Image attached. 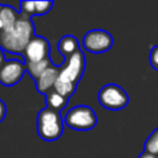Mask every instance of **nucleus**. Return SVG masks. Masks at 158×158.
<instances>
[{"instance_id": "nucleus-15", "label": "nucleus", "mask_w": 158, "mask_h": 158, "mask_svg": "<svg viewBox=\"0 0 158 158\" xmlns=\"http://www.w3.org/2000/svg\"><path fill=\"white\" fill-rule=\"evenodd\" d=\"M75 86H77V85H74V84L64 83V81H60V80L57 79V81H56L53 89H54L58 94H60L62 96H64L65 99H68V98L72 96L73 93L75 91Z\"/></svg>"}, {"instance_id": "nucleus-9", "label": "nucleus", "mask_w": 158, "mask_h": 158, "mask_svg": "<svg viewBox=\"0 0 158 158\" xmlns=\"http://www.w3.org/2000/svg\"><path fill=\"white\" fill-rule=\"evenodd\" d=\"M59 70H60V68H58L56 65H49L36 80L37 90L42 94H47L49 90H52L58 77H59Z\"/></svg>"}, {"instance_id": "nucleus-12", "label": "nucleus", "mask_w": 158, "mask_h": 158, "mask_svg": "<svg viewBox=\"0 0 158 158\" xmlns=\"http://www.w3.org/2000/svg\"><path fill=\"white\" fill-rule=\"evenodd\" d=\"M17 21L16 12L10 6H0V30H7L15 25Z\"/></svg>"}, {"instance_id": "nucleus-3", "label": "nucleus", "mask_w": 158, "mask_h": 158, "mask_svg": "<svg viewBox=\"0 0 158 158\" xmlns=\"http://www.w3.org/2000/svg\"><path fill=\"white\" fill-rule=\"evenodd\" d=\"M64 123L77 131H89L96 125V115L90 106L79 105L72 107L63 118Z\"/></svg>"}, {"instance_id": "nucleus-18", "label": "nucleus", "mask_w": 158, "mask_h": 158, "mask_svg": "<svg viewBox=\"0 0 158 158\" xmlns=\"http://www.w3.org/2000/svg\"><path fill=\"white\" fill-rule=\"evenodd\" d=\"M5 116H6V105H5V102L0 99V122L5 118Z\"/></svg>"}, {"instance_id": "nucleus-16", "label": "nucleus", "mask_w": 158, "mask_h": 158, "mask_svg": "<svg viewBox=\"0 0 158 158\" xmlns=\"http://www.w3.org/2000/svg\"><path fill=\"white\" fill-rule=\"evenodd\" d=\"M144 151L151 154H158V128H156L144 143Z\"/></svg>"}, {"instance_id": "nucleus-11", "label": "nucleus", "mask_w": 158, "mask_h": 158, "mask_svg": "<svg viewBox=\"0 0 158 158\" xmlns=\"http://www.w3.org/2000/svg\"><path fill=\"white\" fill-rule=\"evenodd\" d=\"M58 51L65 57H70L72 54H74L77 51H79V43L77 41V38L72 35H67L64 37H62L58 42Z\"/></svg>"}, {"instance_id": "nucleus-2", "label": "nucleus", "mask_w": 158, "mask_h": 158, "mask_svg": "<svg viewBox=\"0 0 158 158\" xmlns=\"http://www.w3.org/2000/svg\"><path fill=\"white\" fill-rule=\"evenodd\" d=\"M37 132L44 141H56L63 133V118L60 112L44 107L37 116Z\"/></svg>"}, {"instance_id": "nucleus-10", "label": "nucleus", "mask_w": 158, "mask_h": 158, "mask_svg": "<svg viewBox=\"0 0 158 158\" xmlns=\"http://www.w3.org/2000/svg\"><path fill=\"white\" fill-rule=\"evenodd\" d=\"M52 1H21V14L23 17L30 19L32 15H44L52 9Z\"/></svg>"}, {"instance_id": "nucleus-17", "label": "nucleus", "mask_w": 158, "mask_h": 158, "mask_svg": "<svg viewBox=\"0 0 158 158\" xmlns=\"http://www.w3.org/2000/svg\"><path fill=\"white\" fill-rule=\"evenodd\" d=\"M149 63H151V65L156 70H158V44L154 46L151 49V53H149Z\"/></svg>"}, {"instance_id": "nucleus-19", "label": "nucleus", "mask_w": 158, "mask_h": 158, "mask_svg": "<svg viewBox=\"0 0 158 158\" xmlns=\"http://www.w3.org/2000/svg\"><path fill=\"white\" fill-rule=\"evenodd\" d=\"M138 158H157L154 154H151V153H148V152H143V153H141V156L138 157Z\"/></svg>"}, {"instance_id": "nucleus-6", "label": "nucleus", "mask_w": 158, "mask_h": 158, "mask_svg": "<svg viewBox=\"0 0 158 158\" xmlns=\"http://www.w3.org/2000/svg\"><path fill=\"white\" fill-rule=\"evenodd\" d=\"M112 36L104 30H91L83 38V47L91 53H104L112 47Z\"/></svg>"}, {"instance_id": "nucleus-7", "label": "nucleus", "mask_w": 158, "mask_h": 158, "mask_svg": "<svg viewBox=\"0 0 158 158\" xmlns=\"http://www.w3.org/2000/svg\"><path fill=\"white\" fill-rule=\"evenodd\" d=\"M26 67L23 62L19 59L5 60L0 69V83L5 86H12L22 79Z\"/></svg>"}, {"instance_id": "nucleus-5", "label": "nucleus", "mask_w": 158, "mask_h": 158, "mask_svg": "<svg viewBox=\"0 0 158 158\" xmlns=\"http://www.w3.org/2000/svg\"><path fill=\"white\" fill-rule=\"evenodd\" d=\"M98 100L100 105L107 110H122L128 104V95L121 86L106 84L100 89Z\"/></svg>"}, {"instance_id": "nucleus-20", "label": "nucleus", "mask_w": 158, "mask_h": 158, "mask_svg": "<svg viewBox=\"0 0 158 158\" xmlns=\"http://www.w3.org/2000/svg\"><path fill=\"white\" fill-rule=\"evenodd\" d=\"M4 63H5V57H4V53H2V51L0 48V69H1V67H2Z\"/></svg>"}, {"instance_id": "nucleus-8", "label": "nucleus", "mask_w": 158, "mask_h": 158, "mask_svg": "<svg viewBox=\"0 0 158 158\" xmlns=\"http://www.w3.org/2000/svg\"><path fill=\"white\" fill-rule=\"evenodd\" d=\"M26 62H41L49 58V43L46 38L33 36L23 51Z\"/></svg>"}, {"instance_id": "nucleus-4", "label": "nucleus", "mask_w": 158, "mask_h": 158, "mask_svg": "<svg viewBox=\"0 0 158 158\" xmlns=\"http://www.w3.org/2000/svg\"><path fill=\"white\" fill-rule=\"evenodd\" d=\"M84 68H85V57L81 49H79L70 57L65 58L64 64L60 67L58 80L77 85L84 73Z\"/></svg>"}, {"instance_id": "nucleus-14", "label": "nucleus", "mask_w": 158, "mask_h": 158, "mask_svg": "<svg viewBox=\"0 0 158 158\" xmlns=\"http://www.w3.org/2000/svg\"><path fill=\"white\" fill-rule=\"evenodd\" d=\"M49 65H51L49 58H48V59H44V60H41V62H26V63H25L26 70H27L28 74L35 79V81L40 78V75H41Z\"/></svg>"}, {"instance_id": "nucleus-13", "label": "nucleus", "mask_w": 158, "mask_h": 158, "mask_svg": "<svg viewBox=\"0 0 158 158\" xmlns=\"http://www.w3.org/2000/svg\"><path fill=\"white\" fill-rule=\"evenodd\" d=\"M46 95H47V107L53 109V110H56L58 112H60L65 107L68 99H65L64 96H62L60 94H58L54 89L49 90Z\"/></svg>"}, {"instance_id": "nucleus-1", "label": "nucleus", "mask_w": 158, "mask_h": 158, "mask_svg": "<svg viewBox=\"0 0 158 158\" xmlns=\"http://www.w3.org/2000/svg\"><path fill=\"white\" fill-rule=\"evenodd\" d=\"M35 36V26L27 17H20L15 25L7 30L1 31L0 48L10 53H22Z\"/></svg>"}]
</instances>
